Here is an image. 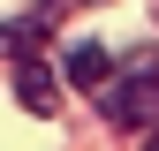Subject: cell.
Segmentation results:
<instances>
[{
    "label": "cell",
    "mask_w": 159,
    "mask_h": 151,
    "mask_svg": "<svg viewBox=\"0 0 159 151\" xmlns=\"http://www.w3.org/2000/svg\"><path fill=\"white\" fill-rule=\"evenodd\" d=\"M61 76L84 83V91H98V83H106V45H68L61 53Z\"/></svg>",
    "instance_id": "2"
},
{
    "label": "cell",
    "mask_w": 159,
    "mask_h": 151,
    "mask_svg": "<svg viewBox=\"0 0 159 151\" xmlns=\"http://www.w3.org/2000/svg\"><path fill=\"white\" fill-rule=\"evenodd\" d=\"M98 106H106V121L114 128H159V76H121V83H106L98 91Z\"/></svg>",
    "instance_id": "1"
},
{
    "label": "cell",
    "mask_w": 159,
    "mask_h": 151,
    "mask_svg": "<svg viewBox=\"0 0 159 151\" xmlns=\"http://www.w3.org/2000/svg\"><path fill=\"white\" fill-rule=\"evenodd\" d=\"M15 98H23L30 113H53V76L38 61H15Z\"/></svg>",
    "instance_id": "3"
}]
</instances>
